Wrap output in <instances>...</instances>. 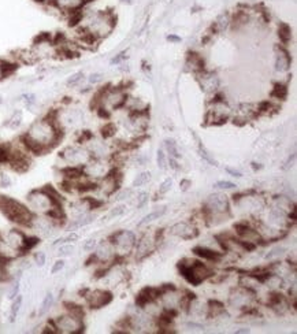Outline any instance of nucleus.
<instances>
[{"label": "nucleus", "instance_id": "1", "mask_svg": "<svg viewBox=\"0 0 297 334\" xmlns=\"http://www.w3.org/2000/svg\"><path fill=\"white\" fill-rule=\"evenodd\" d=\"M63 133L50 113L46 117L37 119L29 126L21 136V140L33 155H44L50 152L62 141Z\"/></svg>", "mask_w": 297, "mask_h": 334}, {"label": "nucleus", "instance_id": "2", "mask_svg": "<svg viewBox=\"0 0 297 334\" xmlns=\"http://www.w3.org/2000/svg\"><path fill=\"white\" fill-rule=\"evenodd\" d=\"M117 17L113 11H84L81 10L77 28L80 32L99 40L107 37L115 28Z\"/></svg>", "mask_w": 297, "mask_h": 334}, {"label": "nucleus", "instance_id": "3", "mask_svg": "<svg viewBox=\"0 0 297 334\" xmlns=\"http://www.w3.org/2000/svg\"><path fill=\"white\" fill-rule=\"evenodd\" d=\"M0 212L6 216L8 221L23 227H28L33 218V214L26 207V204H22L15 199L4 196V195H0Z\"/></svg>", "mask_w": 297, "mask_h": 334}, {"label": "nucleus", "instance_id": "4", "mask_svg": "<svg viewBox=\"0 0 297 334\" xmlns=\"http://www.w3.org/2000/svg\"><path fill=\"white\" fill-rule=\"evenodd\" d=\"M178 270H179V274L186 279V282L193 286H199L203 281H206L207 278H210L214 274L204 263H201L200 261H190V259L179 262Z\"/></svg>", "mask_w": 297, "mask_h": 334}, {"label": "nucleus", "instance_id": "5", "mask_svg": "<svg viewBox=\"0 0 297 334\" xmlns=\"http://www.w3.org/2000/svg\"><path fill=\"white\" fill-rule=\"evenodd\" d=\"M48 323L57 334H81L85 330L84 317L66 311L62 315L50 319Z\"/></svg>", "mask_w": 297, "mask_h": 334}, {"label": "nucleus", "instance_id": "6", "mask_svg": "<svg viewBox=\"0 0 297 334\" xmlns=\"http://www.w3.org/2000/svg\"><path fill=\"white\" fill-rule=\"evenodd\" d=\"M59 158L66 163V166L84 167L92 159V155L85 144L77 142L74 145H67V147L63 148L59 153Z\"/></svg>", "mask_w": 297, "mask_h": 334}, {"label": "nucleus", "instance_id": "7", "mask_svg": "<svg viewBox=\"0 0 297 334\" xmlns=\"http://www.w3.org/2000/svg\"><path fill=\"white\" fill-rule=\"evenodd\" d=\"M109 240L114 247L117 259H123L126 255H129L137 243L134 233L127 232V230H119V232L114 233L110 236Z\"/></svg>", "mask_w": 297, "mask_h": 334}, {"label": "nucleus", "instance_id": "8", "mask_svg": "<svg viewBox=\"0 0 297 334\" xmlns=\"http://www.w3.org/2000/svg\"><path fill=\"white\" fill-rule=\"evenodd\" d=\"M0 237H1V241L4 243L7 248L12 251L18 258L23 256V247H25V241H26V234L21 229H10L8 232L1 234L0 233Z\"/></svg>", "mask_w": 297, "mask_h": 334}, {"label": "nucleus", "instance_id": "9", "mask_svg": "<svg viewBox=\"0 0 297 334\" xmlns=\"http://www.w3.org/2000/svg\"><path fill=\"white\" fill-rule=\"evenodd\" d=\"M84 299L89 308L99 310V308L109 306L114 297H113V293L106 289H93V290L88 289L84 292Z\"/></svg>", "mask_w": 297, "mask_h": 334}, {"label": "nucleus", "instance_id": "10", "mask_svg": "<svg viewBox=\"0 0 297 334\" xmlns=\"http://www.w3.org/2000/svg\"><path fill=\"white\" fill-rule=\"evenodd\" d=\"M253 299H255V290L241 286L232 293L230 304L237 308H246V307H251L249 304Z\"/></svg>", "mask_w": 297, "mask_h": 334}, {"label": "nucleus", "instance_id": "11", "mask_svg": "<svg viewBox=\"0 0 297 334\" xmlns=\"http://www.w3.org/2000/svg\"><path fill=\"white\" fill-rule=\"evenodd\" d=\"M162 289L160 288H144L141 289L140 292H138V295L136 296V304L138 307H144L149 304V303H152V301H156L159 297H162Z\"/></svg>", "mask_w": 297, "mask_h": 334}, {"label": "nucleus", "instance_id": "12", "mask_svg": "<svg viewBox=\"0 0 297 334\" xmlns=\"http://www.w3.org/2000/svg\"><path fill=\"white\" fill-rule=\"evenodd\" d=\"M172 233L174 236L181 237L182 240H190V238H194L199 234V232L196 230V227L188 223V222H179L177 225H174L172 227Z\"/></svg>", "mask_w": 297, "mask_h": 334}, {"label": "nucleus", "instance_id": "13", "mask_svg": "<svg viewBox=\"0 0 297 334\" xmlns=\"http://www.w3.org/2000/svg\"><path fill=\"white\" fill-rule=\"evenodd\" d=\"M277 58H275V70L277 71H288L291 68L292 58L289 52L284 47H277Z\"/></svg>", "mask_w": 297, "mask_h": 334}, {"label": "nucleus", "instance_id": "14", "mask_svg": "<svg viewBox=\"0 0 297 334\" xmlns=\"http://www.w3.org/2000/svg\"><path fill=\"white\" fill-rule=\"evenodd\" d=\"M193 254L199 256L200 259L208 262H219L223 258L222 252H218L211 248H206V247H194Z\"/></svg>", "mask_w": 297, "mask_h": 334}, {"label": "nucleus", "instance_id": "15", "mask_svg": "<svg viewBox=\"0 0 297 334\" xmlns=\"http://www.w3.org/2000/svg\"><path fill=\"white\" fill-rule=\"evenodd\" d=\"M93 221H95V215H92L91 212H89V214H86V215L78 216V218H73L71 222L67 225V230H69V232H73V230H75V229L88 226V225L92 223Z\"/></svg>", "mask_w": 297, "mask_h": 334}, {"label": "nucleus", "instance_id": "16", "mask_svg": "<svg viewBox=\"0 0 297 334\" xmlns=\"http://www.w3.org/2000/svg\"><path fill=\"white\" fill-rule=\"evenodd\" d=\"M204 59L196 54V52H190L188 55V66H190V68L193 71H197V73H203L204 71Z\"/></svg>", "mask_w": 297, "mask_h": 334}, {"label": "nucleus", "instance_id": "17", "mask_svg": "<svg viewBox=\"0 0 297 334\" xmlns=\"http://www.w3.org/2000/svg\"><path fill=\"white\" fill-rule=\"evenodd\" d=\"M22 119H23L22 111H21V110H15V111L4 121V124L3 125H4L6 128H8V129H11V131H15V129H18V128L21 126Z\"/></svg>", "mask_w": 297, "mask_h": 334}, {"label": "nucleus", "instance_id": "18", "mask_svg": "<svg viewBox=\"0 0 297 334\" xmlns=\"http://www.w3.org/2000/svg\"><path fill=\"white\" fill-rule=\"evenodd\" d=\"M230 23H232V18L229 17V14H223V15H221L214 22V25H212V32L214 33H219V32H222V30L228 28Z\"/></svg>", "mask_w": 297, "mask_h": 334}, {"label": "nucleus", "instance_id": "19", "mask_svg": "<svg viewBox=\"0 0 297 334\" xmlns=\"http://www.w3.org/2000/svg\"><path fill=\"white\" fill-rule=\"evenodd\" d=\"M22 296L18 295L15 299H12V304H11V308H10V322L14 323L15 321H17V317L18 314H19V311H21V307H22Z\"/></svg>", "mask_w": 297, "mask_h": 334}, {"label": "nucleus", "instance_id": "20", "mask_svg": "<svg viewBox=\"0 0 297 334\" xmlns=\"http://www.w3.org/2000/svg\"><path fill=\"white\" fill-rule=\"evenodd\" d=\"M165 212H166V207H162L160 210H156V211H154V212H151V214L145 215L141 221L138 222L137 226L141 227V226H144V225H148V223H151V222H154L155 219H159L160 216L163 215Z\"/></svg>", "mask_w": 297, "mask_h": 334}, {"label": "nucleus", "instance_id": "21", "mask_svg": "<svg viewBox=\"0 0 297 334\" xmlns=\"http://www.w3.org/2000/svg\"><path fill=\"white\" fill-rule=\"evenodd\" d=\"M278 37L282 41V44H288L292 40V29L286 23H280L278 26Z\"/></svg>", "mask_w": 297, "mask_h": 334}, {"label": "nucleus", "instance_id": "22", "mask_svg": "<svg viewBox=\"0 0 297 334\" xmlns=\"http://www.w3.org/2000/svg\"><path fill=\"white\" fill-rule=\"evenodd\" d=\"M52 304H54V295L50 292V293H47L46 297H44L43 301H41L40 310H39V317H44L47 312L50 311V308L52 307Z\"/></svg>", "mask_w": 297, "mask_h": 334}, {"label": "nucleus", "instance_id": "23", "mask_svg": "<svg viewBox=\"0 0 297 334\" xmlns=\"http://www.w3.org/2000/svg\"><path fill=\"white\" fill-rule=\"evenodd\" d=\"M271 96L278 100H285L288 96V86L284 84H275L273 91H271Z\"/></svg>", "mask_w": 297, "mask_h": 334}, {"label": "nucleus", "instance_id": "24", "mask_svg": "<svg viewBox=\"0 0 297 334\" xmlns=\"http://www.w3.org/2000/svg\"><path fill=\"white\" fill-rule=\"evenodd\" d=\"M85 78V75L82 71H77V73L71 74L69 78L66 79V85L69 86V88H74V86H78L84 81Z\"/></svg>", "mask_w": 297, "mask_h": 334}, {"label": "nucleus", "instance_id": "25", "mask_svg": "<svg viewBox=\"0 0 297 334\" xmlns=\"http://www.w3.org/2000/svg\"><path fill=\"white\" fill-rule=\"evenodd\" d=\"M39 244H40V237H37V236H28L26 241H25V247H23V254L26 255L29 251L35 249Z\"/></svg>", "mask_w": 297, "mask_h": 334}, {"label": "nucleus", "instance_id": "26", "mask_svg": "<svg viewBox=\"0 0 297 334\" xmlns=\"http://www.w3.org/2000/svg\"><path fill=\"white\" fill-rule=\"evenodd\" d=\"M149 180H151V173H149V171H144V173H141L140 176H137L134 178V181L131 184V187L133 188L143 187V185H145Z\"/></svg>", "mask_w": 297, "mask_h": 334}, {"label": "nucleus", "instance_id": "27", "mask_svg": "<svg viewBox=\"0 0 297 334\" xmlns=\"http://www.w3.org/2000/svg\"><path fill=\"white\" fill-rule=\"evenodd\" d=\"M165 145H166V149L167 152L170 153V156L172 158H179L181 156V153H179V149H178L177 144H176V141L174 140H166L165 141Z\"/></svg>", "mask_w": 297, "mask_h": 334}, {"label": "nucleus", "instance_id": "28", "mask_svg": "<svg viewBox=\"0 0 297 334\" xmlns=\"http://www.w3.org/2000/svg\"><path fill=\"white\" fill-rule=\"evenodd\" d=\"M73 252H74V245H73V244L66 243L64 245H62L60 248L58 249V256L64 258V256H70Z\"/></svg>", "mask_w": 297, "mask_h": 334}, {"label": "nucleus", "instance_id": "29", "mask_svg": "<svg viewBox=\"0 0 297 334\" xmlns=\"http://www.w3.org/2000/svg\"><path fill=\"white\" fill-rule=\"evenodd\" d=\"M115 132H117V128H115L114 124L104 125L103 128H102V137L103 138H110V137L114 136Z\"/></svg>", "mask_w": 297, "mask_h": 334}, {"label": "nucleus", "instance_id": "30", "mask_svg": "<svg viewBox=\"0 0 297 334\" xmlns=\"http://www.w3.org/2000/svg\"><path fill=\"white\" fill-rule=\"evenodd\" d=\"M126 211V205L125 204H119V205H117L114 207L113 210L110 211V214L107 215V219H111V218H117V216H120L125 214Z\"/></svg>", "mask_w": 297, "mask_h": 334}, {"label": "nucleus", "instance_id": "31", "mask_svg": "<svg viewBox=\"0 0 297 334\" xmlns=\"http://www.w3.org/2000/svg\"><path fill=\"white\" fill-rule=\"evenodd\" d=\"M22 100L26 107L32 108L37 103V97H36L35 93H25V95H22Z\"/></svg>", "mask_w": 297, "mask_h": 334}, {"label": "nucleus", "instance_id": "32", "mask_svg": "<svg viewBox=\"0 0 297 334\" xmlns=\"http://www.w3.org/2000/svg\"><path fill=\"white\" fill-rule=\"evenodd\" d=\"M156 162H158V166H159V169H162V170H166V169H167L166 153L163 152L162 149H159V151H158V155H156Z\"/></svg>", "mask_w": 297, "mask_h": 334}, {"label": "nucleus", "instance_id": "33", "mask_svg": "<svg viewBox=\"0 0 297 334\" xmlns=\"http://www.w3.org/2000/svg\"><path fill=\"white\" fill-rule=\"evenodd\" d=\"M10 262H6L4 259H1L0 258V282H3V281H6L7 275H8V270H7V265H8Z\"/></svg>", "mask_w": 297, "mask_h": 334}, {"label": "nucleus", "instance_id": "34", "mask_svg": "<svg viewBox=\"0 0 297 334\" xmlns=\"http://www.w3.org/2000/svg\"><path fill=\"white\" fill-rule=\"evenodd\" d=\"M212 187L215 188V189H225V191H228V189H235L236 184L230 181H218Z\"/></svg>", "mask_w": 297, "mask_h": 334}, {"label": "nucleus", "instance_id": "35", "mask_svg": "<svg viewBox=\"0 0 297 334\" xmlns=\"http://www.w3.org/2000/svg\"><path fill=\"white\" fill-rule=\"evenodd\" d=\"M97 247V241L95 238H88L84 245H82V249L85 251V252H93L95 248Z\"/></svg>", "mask_w": 297, "mask_h": 334}, {"label": "nucleus", "instance_id": "36", "mask_svg": "<svg viewBox=\"0 0 297 334\" xmlns=\"http://www.w3.org/2000/svg\"><path fill=\"white\" fill-rule=\"evenodd\" d=\"M199 152H200V156L204 159V160H207L208 163H212V164H215V166H217V162H215V160H214V159L210 156V153L207 152L206 148L201 145V142H199Z\"/></svg>", "mask_w": 297, "mask_h": 334}, {"label": "nucleus", "instance_id": "37", "mask_svg": "<svg viewBox=\"0 0 297 334\" xmlns=\"http://www.w3.org/2000/svg\"><path fill=\"white\" fill-rule=\"evenodd\" d=\"M172 187H173V180L172 178H167L166 181L162 182V185L159 187V192L158 193H159V195H166V193L172 189Z\"/></svg>", "mask_w": 297, "mask_h": 334}, {"label": "nucleus", "instance_id": "38", "mask_svg": "<svg viewBox=\"0 0 297 334\" xmlns=\"http://www.w3.org/2000/svg\"><path fill=\"white\" fill-rule=\"evenodd\" d=\"M47 262V256L44 252H36L35 254V263L39 267H43L46 265Z\"/></svg>", "mask_w": 297, "mask_h": 334}, {"label": "nucleus", "instance_id": "39", "mask_svg": "<svg viewBox=\"0 0 297 334\" xmlns=\"http://www.w3.org/2000/svg\"><path fill=\"white\" fill-rule=\"evenodd\" d=\"M102 79H103V74L92 73L91 75L88 77V82H89L91 85H96L99 82H102Z\"/></svg>", "mask_w": 297, "mask_h": 334}, {"label": "nucleus", "instance_id": "40", "mask_svg": "<svg viewBox=\"0 0 297 334\" xmlns=\"http://www.w3.org/2000/svg\"><path fill=\"white\" fill-rule=\"evenodd\" d=\"M64 261L63 259H59V261H57L55 263H54V266H52L51 268V274H58V272H60L64 268Z\"/></svg>", "mask_w": 297, "mask_h": 334}, {"label": "nucleus", "instance_id": "41", "mask_svg": "<svg viewBox=\"0 0 297 334\" xmlns=\"http://www.w3.org/2000/svg\"><path fill=\"white\" fill-rule=\"evenodd\" d=\"M78 238H80V234H78V233L70 232L69 234L66 236V237H63V244H66V243H69V244L75 243V241H77Z\"/></svg>", "mask_w": 297, "mask_h": 334}, {"label": "nucleus", "instance_id": "42", "mask_svg": "<svg viewBox=\"0 0 297 334\" xmlns=\"http://www.w3.org/2000/svg\"><path fill=\"white\" fill-rule=\"evenodd\" d=\"M148 201V193L147 192H141L137 196V208H141L145 205V203Z\"/></svg>", "mask_w": 297, "mask_h": 334}, {"label": "nucleus", "instance_id": "43", "mask_svg": "<svg viewBox=\"0 0 297 334\" xmlns=\"http://www.w3.org/2000/svg\"><path fill=\"white\" fill-rule=\"evenodd\" d=\"M284 251H285V248H282V247H277V248H274L271 252H269L267 255H266V259H273V258H275V256H280L284 254Z\"/></svg>", "mask_w": 297, "mask_h": 334}, {"label": "nucleus", "instance_id": "44", "mask_svg": "<svg viewBox=\"0 0 297 334\" xmlns=\"http://www.w3.org/2000/svg\"><path fill=\"white\" fill-rule=\"evenodd\" d=\"M11 178L6 174H3V176H0V188H10L11 187Z\"/></svg>", "mask_w": 297, "mask_h": 334}, {"label": "nucleus", "instance_id": "45", "mask_svg": "<svg viewBox=\"0 0 297 334\" xmlns=\"http://www.w3.org/2000/svg\"><path fill=\"white\" fill-rule=\"evenodd\" d=\"M130 193L131 189H123V191H120V192H117V195H115V200H123V199L127 198Z\"/></svg>", "mask_w": 297, "mask_h": 334}, {"label": "nucleus", "instance_id": "46", "mask_svg": "<svg viewBox=\"0 0 297 334\" xmlns=\"http://www.w3.org/2000/svg\"><path fill=\"white\" fill-rule=\"evenodd\" d=\"M190 185H192V182L189 181V180H182V181H181V184H179V187H181V191H183V192H186Z\"/></svg>", "mask_w": 297, "mask_h": 334}, {"label": "nucleus", "instance_id": "47", "mask_svg": "<svg viewBox=\"0 0 297 334\" xmlns=\"http://www.w3.org/2000/svg\"><path fill=\"white\" fill-rule=\"evenodd\" d=\"M169 163H170V167H172L173 170H178V169H179L177 159L176 158H172V156H170V159H169Z\"/></svg>", "mask_w": 297, "mask_h": 334}, {"label": "nucleus", "instance_id": "48", "mask_svg": "<svg viewBox=\"0 0 297 334\" xmlns=\"http://www.w3.org/2000/svg\"><path fill=\"white\" fill-rule=\"evenodd\" d=\"M226 171H228L229 174H230V176L232 177H237V178H241V177H242V174H241L240 171H237V170H233V169H226Z\"/></svg>", "mask_w": 297, "mask_h": 334}, {"label": "nucleus", "instance_id": "49", "mask_svg": "<svg viewBox=\"0 0 297 334\" xmlns=\"http://www.w3.org/2000/svg\"><path fill=\"white\" fill-rule=\"evenodd\" d=\"M123 58H125V52H122V54H119L118 57H115L114 59H111V63H113V65H114V63L117 65V63H119Z\"/></svg>", "mask_w": 297, "mask_h": 334}, {"label": "nucleus", "instance_id": "50", "mask_svg": "<svg viewBox=\"0 0 297 334\" xmlns=\"http://www.w3.org/2000/svg\"><path fill=\"white\" fill-rule=\"evenodd\" d=\"M167 40H169V41H173V43H179V41H181L179 37H177V36H173V34H170V36L167 37Z\"/></svg>", "mask_w": 297, "mask_h": 334}, {"label": "nucleus", "instance_id": "51", "mask_svg": "<svg viewBox=\"0 0 297 334\" xmlns=\"http://www.w3.org/2000/svg\"><path fill=\"white\" fill-rule=\"evenodd\" d=\"M236 333L237 334H246L249 333V329H238V330H236Z\"/></svg>", "mask_w": 297, "mask_h": 334}, {"label": "nucleus", "instance_id": "52", "mask_svg": "<svg viewBox=\"0 0 297 334\" xmlns=\"http://www.w3.org/2000/svg\"><path fill=\"white\" fill-rule=\"evenodd\" d=\"M188 328H196V329H203V326H201V325H197V323H193V322H190V323H188Z\"/></svg>", "mask_w": 297, "mask_h": 334}, {"label": "nucleus", "instance_id": "53", "mask_svg": "<svg viewBox=\"0 0 297 334\" xmlns=\"http://www.w3.org/2000/svg\"><path fill=\"white\" fill-rule=\"evenodd\" d=\"M252 169H253L255 171L260 170V169H262V166H260L259 163H255V162H253V163H252Z\"/></svg>", "mask_w": 297, "mask_h": 334}, {"label": "nucleus", "instance_id": "54", "mask_svg": "<svg viewBox=\"0 0 297 334\" xmlns=\"http://www.w3.org/2000/svg\"><path fill=\"white\" fill-rule=\"evenodd\" d=\"M123 1H130V0H123Z\"/></svg>", "mask_w": 297, "mask_h": 334}, {"label": "nucleus", "instance_id": "55", "mask_svg": "<svg viewBox=\"0 0 297 334\" xmlns=\"http://www.w3.org/2000/svg\"><path fill=\"white\" fill-rule=\"evenodd\" d=\"M0 103H1V97H0Z\"/></svg>", "mask_w": 297, "mask_h": 334}]
</instances>
